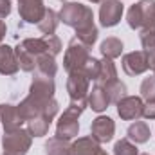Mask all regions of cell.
<instances>
[{"label": "cell", "mask_w": 155, "mask_h": 155, "mask_svg": "<svg viewBox=\"0 0 155 155\" xmlns=\"http://www.w3.org/2000/svg\"><path fill=\"white\" fill-rule=\"evenodd\" d=\"M105 90H107V94H108V97H110V103H116V105L126 96V85H124L123 81H119V79H116V81L110 83V85H107Z\"/></svg>", "instance_id": "26"}, {"label": "cell", "mask_w": 155, "mask_h": 155, "mask_svg": "<svg viewBox=\"0 0 155 155\" xmlns=\"http://www.w3.org/2000/svg\"><path fill=\"white\" fill-rule=\"evenodd\" d=\"M88 83L90 79L87 78V74L83 71L78 72H71L69 79H67V92L71 96L72 103H79V105H88L87 97H88Z\"/></svg>", "instance_id": "7"}, {"label": "cell", "mask_w": 155, "mask_h": 155, "mask_svg": "<svg viewBox=\"0 0 155 155\" xmlns=\"http://www.w3.org/2000/svg\"><path fill=\"white\" fill-rule=\"evenodd\" d=\"M116 79H117V69L114 65V61L108 60V58H103L101 60V67H99V74H97V79H96V85L105 88L107 85L114 83Z\"/></svg>", "instance_id": "18"}, {"label": "cell", "mask_w": 155, "mask_h": 155, "mask_svg": "<svg viewBox=\"0 0 155 155\" xmlns=\"http://www.w3.org/2000/svg\"><path fill=\"white\" fill-rule=\"evenodd\" d=\"M58 22H60V16L52 11V9H47L43 18L40 20L38 24V29L43 33V35H54L56 27H58Z\"/></svg>", "instance_id": "23"}, {"label": "cell", "mask_w": 155, "mask_h": 155, "mask_svg": "<svg viewBox=\"0 0 155 155\" xmlns=\"http://www.w3.org/2000/svg\"><path fill=\"white\" fill-rule=\"evenodd\" d=\"M99 152H101V146L92 135L79 137L71 144V155H99Z\"/></svg>", "instance_id": "15"}, {"label": "cell", "mask_w": 155, "mask_h": 155, "mask_svg": "<svg viewBox=\"0 0 155 155\" xmlns=\"http://www.w3.org/2000/svg\"><path fill=\"white\" fill-rule=\"evenodd\" d=\"M87 105H79V103H72L67 107V110L61 114L58 124H56V137H61V139H72L76 137L78 132H79V116L83 114Z\"/></svg>", "instance_id": "4"}, {"label": "cell", "mask_w": 155, "mask_h": 155, "mask_svg": "<svg viewBox=\"0 0 155 155\" xmlns=\"http://www.w3.org/2000/svg\"><path fill=\"white\" fill-rule=\"evenodd\" d=\"M45 11L43 0H18V13L27 24H40Z\"/></svg>", "instance_id": "10"}, {"label": "cell", "mask_w": 155, "mask_h": 155, "mask_svg": "<svg viewBox=\"0 0 155 155\" xmlns=\"http://www.w3.org/2000/svg\"><path fill=\"white\" fill-rule=\"evenodd\" d=\"M114 155H139V150L130 143V139H121L114 146Z\"/></svg>", "instance_id": "28"}, {"label": "cell", "mask_w": 155, "mask_h": 155, "mask_svg": "<svg viewBox=\"0 0 155 155\" xmlns=\"http://www.w3.org/2000/svg\"><path fill=\"white\" fill-rule=\"evenodd\" d=\"M152 132H150V126L144 123V121H135L134 124H130L128 128V139L134 141L135 144H143V143H148Z\"/></svg>", "instance_id": "19"}, {"label": "cell", "mask_w": 155, "mask_h": 155, "mask_svg": "<svg viewBox=\"0 0 155 155\" xmlns=\"http://www.w3.org/2000/svg\"><path fill=\"white\" fill-rule=\"evenodd\" d=\"M144 54H146L148 69H152L153 74H155V47H152V49H144Z\"/></svg>", "instance_id": "32"}, {"label": "cell", "mask_w": 155, "mask_h": 155, "mask_svg": "<svg viewBox=\"0 0 155 155\" xmlns=\"http://www.w3.org/2000/svg\"><path fill=\"white\" fill-rule=\"evenodd\" d=\"M45 153L47 155H71V144L69 139L61 137H52L45 144Z\"/></svg>", "instance_id": "20"}, {"label": "cell", "mask_w": 155, "mask_h": 155, "mask_svg": "<svg viewBox=\"0 0 155 155\" xmlns=\"http://www.w3.org/2000/svg\"><path fill=\"white\" fill-rule=\"evenodd\" d=\"M123 71L128 76H139L148 71V61L144 51H134L123 56Z\"/></svg>", "instance_id": "12"}, {"label": "cell", "mask_w": 155, "mask_h": 155, "mask_svg": "<svg viewBox=\"0 0 155 155\" xmlns=\"http://www.w3.org/2000/svg\"><path fill=\"white\" fill-rule=\"evenodd\" d=\"M11 13V0H0V18L9 16Z\"/></svg>", "instance_id": "33"}, {"label": "cell", "mask_w": 155, "mask_h": 155, "mask_svg": "<svg viewBox=\"0 0 155 155\" xmlns=\"http://www.w3.org/2000/svg\"><path fill=\"white\" fill-rule=\"evenodd\" d=\"M49 126H51V121L45 119L43 116H38L35 119H31V121H27V130L35 137H43L49 132Z\"/></svg>", "instance_id": "25"}, {"label": "cell", "mask_w": 155, "mask_h": 155, "mask_svg": "<svg viewBox=\"0 0 155 155\" xmlns=\"http://www.w3.org/2000/svg\"><path fill=\"white\" fill-rule=\"evenodd\" d=\"M99 155H108V153H107V152H103V150H101V152H99Z\"/></svg>", "instance_id": "36"}, {"label": "cell", "mask_w": 155, "mask_h": 155, "mask_svg": "<svg viewBox=\"0 0 155 155\" xmlns=\"http://www.w3.org/2000/svg\"><path fill=\"white\" fill-rule=\"evenodd\" d=\"M22 49H25L31 56L38 58L41 54H49V56H56L61 52V41L56 38L54 35H45L43 38H27L20 43Z\"/></svg>", "instance_id": "6"}, {"label": "cell", "mask_w": 155, "mask_h": 155, "mask_svg": "<svg viewBox=\"0 0 155 155\" xmlns=\"http://www.w3.org/2000/svg\"><path fill=\"white\" fill-rule=\"evenodd\" d=\"M143 117L146 119H155V101H148L143 108Z\"/></svg>", "instance_id": "31"}, {"label": "cell", "mask_w": 155, "mask_h": 155, "mask_svg": "<svg viewBox=\"0 0 155 155\" xmlns=\"http://www.w3.org/2000/svg\"><path fill=\"white\" fill-rule=\"evenodd\" d=\"M5 31H7V27H5V24L0 20V41L4 40V36H5Z\"/></svg>", "instance_id": "34"}, {"label": "cell", "mask_w": 155, "mask_h": 155, "mask_svg": "<svg viewBox=\"0 0 155 155\" xmlns=\"http://www.w3.org/2000/svg\"><path fill=\"white\" fill-rule=\"evenodd\" d=\"M87 103H88V107H90L94 112H103V110L108 108L110 97H108V94H107V90H105L103 87L96 85V87L90 90V94H88V97H87Z\"/></svg>", "instance_id": "17"}, {"label": "cell", "mask_w": 155, "mask_h": 155, "mask_svg": "<svg viewBox=\"0 0 155 155\" xmlns=\"http://www.w3.org/2000/svg\"><path fill=\"white\" fill-rule=\"evenodd\" d=\"M58 71V65H56V60L54 56H49V54H41L36 58V72L43 74V76L54 78Z\"/></svg>", "instance_id": "21"}, {"label": "cell", "mask_w": 155, "mask_h": 155, "mask_svg": "<svg viewBox=\"0 0 155 155\" xmlns=\"http://www.w3.org/2000/svg\"><path fill=\"white\" fill-rule=\"evenodd\" d=\"M143 97L137 96H124L119 103H117V114L124 121H137L139 117H143Z\"/></svg>", "instance_id": "8"}, {"label": "cell", "mask_w": 155, "mask_h": 155, "mask_svg": "<svg viewBox=\"0 0 155 155\" xmlns=\"http://www.w3.org/2000/svg\"><path fill=\"white\" fill-rule=\"evenodd\" d=\"M88 2H92V4H101L103 0H88Z\"/></svg>", "instance_id": "35"}, {"label": "cell", "mask_w": 155, "mask_h": 155, "mask_svg": "<svg viewBox=\"0 0 155 155\" xmlns=\"http://www.w3.org/2000/svg\"><path fill=\"white\" fill-rule=\"evenodd\" d=\"M123 4L119 0H103L99 7V22L103 27H114L123 16Z\"/></svg>", "instance_id": "9"}, {"label": "cell", "mask_w": 155, "mask_h": 155, "mask_svg": "<svg viewBox=\"0 0 155 155\" xmlns=\"http://www.w3.org/2000/svg\"><path fill=\"white\" fill-rule=\"evenodd\" d=\"M29 92L36 94V96H41V97H54V81H52V78L36 72V76L31 83Z\"/></svg>", "instance_id": "16"}, {"label": "cell", "mask_w": 155, "mask_h": 155, "mask_svg": "<svg viewBox=\"0 0 155 155\" xmlns=\"http://www.w3.org/2000/svg\"><path fill=\"white\" fill-rule=\"evenodd\" d=\"M114 132H116V124L108 116H99L92 121L90 126V134L92 137L101 144V143H108L114 139Z\"/></svg>", "instance_id": "11"}, {"label": "cell", "mask_w": 155, "mask_h": 155, "mask_svg": "<svg viewBox=\"0 0 155 155\" xmlns=\"http://www.w3.org/2000/svg\"><path fill=\"white\" fill-rule=\"evenodd\" d=\"M88 60H90V47L74 36L67 45L65 58H63V69L67 71V74L83 71Z\"/></svg>", "instance_id": "3"}, {"label": "cell", "mask_w": 155, "mask_h": 155, "mask_svg": "<svg viewBox=\"0 0 155 155\" xmlns=\"http://www.w3.org/2000/svg\"><path fill=\"white\" fill-rule=\"evenodd\" d=\"M15 54H16V60H18V67L25 72H33L36 71V58L31 56L25 49H22L20 45L15 49Z\"/></svg>", "instance_id": "24"}, {"label": "cell", "mask_w": 155, "mask_h": 155, "mask_svg": "<svg viewBox=\"0 0 155 155\" xmlns=\"http://www.w3.org/2000/svg\"><path fill=\"white\" fill-rule=\"evenodd\" d=\"M33 135L29 130L16 128L11 132H5L2 137V146H4V155H27L31 148Z\"/></svg>", "instance_id": "5"}, {"label": "cell", "mask_w": 155, "mask_h": 155, "mask_svg": "<svg viewBox=\"0 0 155 155\" xmlns=\"http://www.w3.org/2000/svg\"><path fill=\"white\" fill-rule=\"evenodd\" d=\"M103 58H108V60H114V58H119L121 52H123V41L117 38H107L101 47H99Z\"/></svg>", "instance_id": "22"}, {"label": "cell", "mask_w": 155, "mask_h": 155, "mask_svg": "<svg viewBox=\"0 0 155 155\" xmlns=\"http://www.w3.org/2000/svg\"><path fill=\"white\" fill-rule=\"evenodd\" d=\"M18 60L15 54V49L9 45H0V74L13 76L18 72Z\"/></svg>", "instance_id": "14"}, {"label": "cell", "mask_w": 155, "mask_h": 155, "mask_svg": "<svg viewBox=\"0 0 155 155\" xmlns=\"http://www.w3.org/2000/svg\"><path fill=\"white\" fill-rule=\"evenodd\" d=\"M0 123L4 126V132H11V130L22 128V124L25 121L20 116L18 107H15V105H0Z\"/></svg>", "instance_id": "13"}, {"label": "cell", "mask_w": 155, "mask_h": 155, "mask_svg": "<svg viewBox=\"0 0 155 155\" xmlns=\"http://www.w3.org/2000/svg\"><path fill=\"white\" fill-rule=\"evenodd\" d=\"M141 43H143V51L155 47V29H143L141 31Z\"/></svg>", "instance_id": "30"}, {"label": "cell", "mask_w": 155, "mask_h": 155, "mask_svg": "<svg viewBox=\"0 0 155 155\" xmlns=\"http://www.w3.org/2000/svg\"><path fill=\"white\" fill-rule=\"evenodd\" d=\"M141 155H148V153H141Z\"/></svg>", "instance_id": "37"}, {"label": "cell", "mask_w": 155, "mask_h": 155, "mask_svg": "<svg viewBox=\"0 0 155 155\" xmlns=\"http://www.w3.org/2000/svg\"><path fill=\"white\" fill-rule=\"evenodd\" d=\"M99 67H101V61L90 56V60L87 61V65H85L83 72L87 74V78H88L90 81H96V79H97V74H99Z\"/></svg>", "instance_id": "29"}, {"label": "cell", "mask_w": 155, "mask_h": 155, "mask_svg": "<svg viewBox=\"0 0 155 155\" xmlns=\"http://www.w3.org/2000/svg\"><path fill=\"white\" fill-rule=\"evenodd\" d=\"M60 20L65 25L76 29V38L81 40L85 45L92 47L97 40V27L94 25V13L88 5L79 2H67L60 11Z\"/></svg>", "instance_id": "1"}, {"label": "cell", "mask_w": 155, "mask_h": 155, "mask_svg": "<svg viewBox=\"0 0 155 155\" xmlns=\"http://www.w3.org/2000/svg\"><path fill=\"white\" fill-rule=\"evenodd\" d=\"M141 97L148 101H155V76L144 78L141 83Z\"/></svg>", "instance_id": "27"}, {"label": "cell", "mask_w": 155, "mask_h": 155, "mask_svg": "<svg viewBox=\"0 0 155 155\" xmlns=\"http://www.w3.org/2000/svg\"><path fill=\"white\" fill-rule=\"evenodd\" d=\"M128 25L132 29H155V0H141L128 9Z\"/></svg>", "instance_id": "2"}]
</instances>
